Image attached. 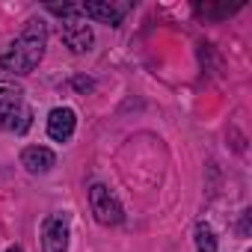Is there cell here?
<instances>
[{
	"label": "cell",
	"mask_w": 252,
	"mask_h": 252,
	"mask_svg": "<svg viewBox=\"0 0 252 252\" xmlns=\"http://www.w3.org/2000/svg\"><path fill=\"white\" fill-rule=\"evenodd\" d=\"M45 42H48V30L42 21H27L24 33L12 42V48L3 54V60H0V65H3L9 74H30L42 54H45Z\"/></svg>",
	"instance_id": "obj_1"
},
{
	"label": "cell",
	"mask_w": 252,
	"mask_h": 252,
	"mask_svg": "<svg viewBox=\"0 0 252 252\" xmlns=\"http://www.w3.org/2000/svg\"><path fill=\"white\" fill-rule=\"evenodd\" d=\"M30 119H33V113L24 104L21 86H15L9 80H0V128L24 134L30 128Z\"/></svg>",
	"instance_id": "obj_2"
},
{
	"label": "cell",
	"mask_w": 252,
	"mask_h": 252,
	"mask_svg": "<svg viewBox=\"0 0 252 252\" xmlns=\"http://www.w3.org/2000/svg\"><path fill=\"white\" fill-rule=\"evenodd\" d=\"M89 205H92V214H95V220H98L101 225H116V222H122V205H119V199H116L104 184H95V187L89 190Z\"/></svg>",
	"instance_id": "obj_3"
},
{
	"label": "cell",
	"mask_w": 252,
	"mask_h": 252,
	"mask_svg": "<svg viewBox=\"0 0 252 252\" xmlns=\"http://www.w3.org/2000/svg\"><path fill=\"white\" fill-rule=\"evenodd\" d=\"M45 252H68V214H54L42 228Z\"/></svg>",
	"instance_id": "obj_4"
},
{
	"label": "cell",
	"mask_w": 252,
	"mask_h": 252,
	"mask_svg": "<svg viewBox=\"0 0 252 252\" xmlns=\"http://www.w3.org/2000/svg\"><path fill=\"white\" fill-rule=\"evenodd\" d=\"M63 42L74 51V54H83V51H89L92 48V30H89V24H83L80 18H65L63 21Z\"/></svg>",
	"instance_id": "obj_5"
},
{
	"label": "cell",
	"mask_w": 252,
	"mask_h": 252,
	"mask_svg": "<svg viewBox=\"0 0 252 252\" xmlns=\"http://www.w3.org/2000/svg\"><path fill=\"white\" fill-rule=\"evenodd\" d=\"M80 12L86 18H98L104 24H119L128 12V3H110V0H98V3H83Z\"/></svg>",
	"instance_id": "obj_6"
},
{
	"label": "cell",
	"mask_w": 252,
	"mask_h": 252,
	"mask_svg": "<svg viewBox=\"0 0 252 252\" xmlns=\"http://www.w3.org/2000/svg\"><path fill=\"white\" fill-rule=\"evenodd\" d=\"M74 113L68 110V107H57L54 113H51V119H48V134H51V140H57V143H65L71 134H74Z\"/></svg>",
	"instance_id": "obj_7"
},
{
	"label": "cell",
	"mask_w": 252,
	"mask_h": 252,
	"mask_svg": "<svg viewBox=\"0 0 252 252\" xmlns=\"http://www.w3.org/2000/svg\"><path fill=\"white\" fill-rule=\"evenodd\" d=\"M21 163L27 166V172H48V169L57 163V158H54V152L45 149V146H30V149L21 152Z\"/></svg>",
	"instance_id": "obj_8"
},
{
	"label": "cell",
	"mask_w": 252,
	"mask_h": 252,
	"mask_svg": "<svg viewBox=\"0 0 252 252\" xmlns=\"http://www.w3.org/2000/svg\"><path fill=\"white\" fill-rule=\"evenodd\" d=\"M196 246H199V252H217V237L205 222L196 225Z\"/></svg>",
	"instance_id": "obj_9"
},
{
	"label": "cell",
	"mask_w": 252,
	"mask_h": 252,
	"mask_svg": "<svg viewBox=\"0 0 252 252\" xmlns=\"http://www.w3.org/2000/svg\"><path fill=\"white\" fill-rule=\"evenodd\" d=\"M74 86H80V89H89L92 83H89V80H80V77H77V80H74Z\"/></svg>",
	"instance_id": "obj_10"
},
{
	"label": "cell",
	"mask_w": 252,
	"mask_h": 252,
	"mask_svg": "<svg viewBox=\"0 0 252 252\" xmlns=\"http://www.w3.org/2000/svg\"><path fill=\"white\" fill-rule=\"evenodd\" d=\"M6 252H24V249H21V246H9Z\"/></svg>",
	"instance_id": "obj_11"
}]
</instances>
